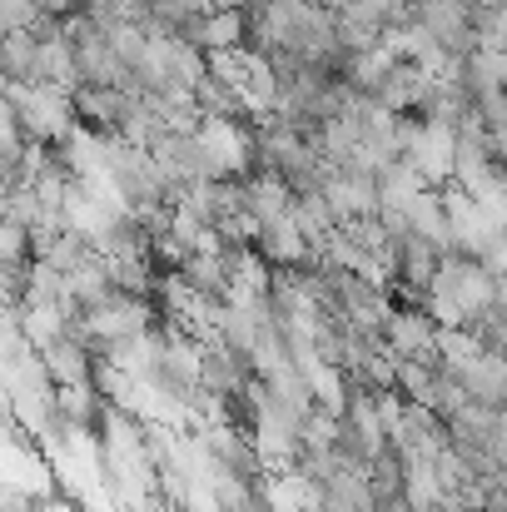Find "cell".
I'll return each mask as SVG.
<instances>
[{
    "instance_id": "6da1fadb",
    "label": "cell",
    "mask_w": 507,
    "mask_h": 512,
    "mask_svg": "<svg viewBox=\"0 0 507 512\" xmlns=\"http://www.w3.org/2000/svg\"><path fill=\"white\" fill-rule=\"evenodd\" d=\"M5 105H15L25 135L40 140V145H60V140L80 125L75 95H65V90H55V85H15V80H10Z\"/></svg>"
},
{
    "instance_id": "7a4b0ae2",
    "label": "cell",
    "mask_w": 507,
    "mask_h": 512,
    "mask_svg": "<svg viewBox=\"0 0 507 512\" xmlns=\"http://www.w3.org/2000/svg\"><path fill=\"white\" fill-rule=\"evenodd\" d=\"M403 160L423 174V184H433V189L453 184V170H458V130L453 125H438V120L408 115L403 120Z\"/></svg>"
},
{
    "instance_id": "3957f363",
    "label": "cell",
    "mask_w": 507,
    "mask_h": 512,
    "mask_svg": "<svg viewBox=\"0 0 507 512\" xmlns=\"http://www.w3.org/2000/svg\"><path fill=\"white\" fill-rule=\"evenodd\" d=\"M135 105H140V95H135V90H120V85H80V90H75L80 125H90V130H100V135H125Z\"/></svg>"
},
{
    "instance_id": "277c9868",
    "label": "cell",
    "mask_w": 507,
    "mask_h": 512,
    "mask_svg": "<svg viewBox=\"0 0 507 512\" xmlns=\"http://www.w3.org/2000/svg\"><path fill=\"white\" fill-rule=\"evenodd\" d=\"M179 35L194 40L204 55H214V50H244L249 45V10H239V5L209 10L204 20H189Z\"/></svg>"
}]
</instances>
